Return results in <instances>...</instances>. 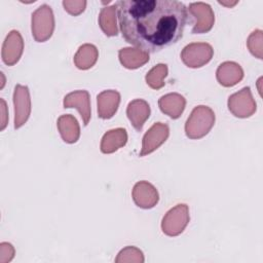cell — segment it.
Returning a JSON list of instances; mask_svg holds the SVG:
<instances>
[{
  "label": "cell",
  "mask_w": 263,
  "mask_h": 263,
  "mask_svg": "<svg viewBox=\"0 0 263 263\" xmlns=\"http://www.w3.org/2000/svg\"><path fill=\"white\" fill-rule=\"evenodd\" d=\"M117 17L123 38L146 52H157L182 38L188 20L177 0H120Z\"/></svg>",
  "instance_id": "cell-1"
},
{
  "label": "cell",
  "mask_w": 263,
  "mask_h": 263,
  "mask_svg": "<svg viewBox=\"0 0 263 263\" xmlns=\"http://www.w3.org/2000/svg\"><path fill=\"white\" fill-rule=\"evenodd\" d=\"M214 123V111L204 105L196 106L185 123V134L189 139H200L209 134Z\"/></svg>",
  "instance_id": "cell-2"
},
{
  "label": "cell",
  "mask_w": 263,
  "mask_h": 263,
  "mask_svg": "<svg viewBox=\"0 0 263 263\" xmlns=\"http://www.w3.org/2000/svg\"><path fill=\"white\" fill-rule=\"evenodd\" d=\"M31 29L37 42H44L51 37L54 30V16L49 5L42 4L32 13Z\"/></svg>",
  "instance_id": "cell-3"
},
{
  "label": "cell",
  "mask_w": 263,
  "mask_h": 263,
  "mask_svg": "<svg viewBox=\"0 0 263 263\" xmlns=\"http://www.w3.org/2000/svg\"><path fill=\"white\" fill-rule=\"evenodd\" d=\"M190 220L189 208L185 203H179L171 209L162 218V232L168 236H177L181 234Z\"/></svg>",
  "instance_id": "cell-4"
},
{
  "label": "cell",
  "mask_w": 263,
  "mask_h": 263,
  "mask_svg": "<svg viewBox=\"0 0 263 263\" xmlns=\"http://www.w3.org/2000/svg\"><path fill=\"white\" fill-rule=\"evenodd\" d=\"M214 55V49L211 44L205 42H193L186 45L182 52L181 59L189 68H200L208 64Z\"/></svg>",
  "instance_id": "cell-5"
},
{
  "label": "cell",
  "mask_w": 263,
  "mask_h": 263,
  "mask_svg": "<svg viewBox=\"0 0 263 263\" xmlns=\"http://www.w3.org/2000/svg\"><path fill=\"white\" fill-rule=\"evenodd\" d=\"M227 104L229 111L238 118H248L252 116L257 109L256 102L249 86L231 95L228 98Z\"/></svg>",
  "instance_id": "cell-6"
},
{
  "label": "cell",
  "mask_w": 263,
  "mask_h": 263,
  "mask_svg": "<svg viewBox=\"0 0 263 263\" xmlns=\"http://www.w3.org/2000/svg\"><path fill=\"white\" fill-rule=\"evenodd\" d=\"M190 14L195 18L192 28L193 34H202L209 32L215 23V14L212 7L204 2H194L187 8Z\"/></svg>",
  "instance_id": "cell-7"
},
{
  "label": "cell",
  "mask_w": 263,
  "mask_h": 263,
  "mask_svg": "<svg viewBox=\"0 0 263 263\" xmlns=\"http://www.w3.org/2000/svg\"><path fill=\"white\" fill-rule=\"evenodd\" d=\"M14 105V128L23 126L31 114V98L29 88L26 85L16 84L13 91Z\"/></svg>",
  "instance_id": "cell-8"
},
{
  "label": "cell",
  "mask_w": 263,
  "mask_h": 263,
  "mask_svg": "<svg viewBox=\"0 0 263 263\" xmlns=\"http://www.w3.org/2000/svg\"><path fill=\"white\" fill-rule=\"evenodd\" d=\"M168 125L162 122L154 123L144 135L140 156H145L155 151L168 138Z\"/></svg>",
  "instance_id": "cell-9"
},
{
  "label": "cell",
  "mask_w": 263,
  "mask_h": 263,
  "mask_svg": "<svg viewBox=\"0 0 263 263\" xmlns=\"http://www.w3.org/2000/svg\"><path fill=\"white\" fill-rule=\"evenodd\" d=\"M24 50V40L21 33L16 30H12L6 36L1 50L2 61L7 66H13L16 64Z\"/></svg>",
  "instance_id": "cell-10"
},
{
  "label": "cell",
  "mask_w": 263,
  "mask_h": 263,
  "mask_svg": "<svg viewBox=\"0 0 263 263\" xmlns=\"http://www.w3.org/2000/svg\"><path fill=\"white\" fill-rule=\"evenodd\" d=\"M135 203L142 209H152L159 200L157 189L147 181H140L135 184L132 192Z\"/></svg>",
  "instance_id": "cell-11"
},
{
  "label": "cell",
  "mask_w": 263,
  "mask_h": 263,
  "mask_svg": "<svg viewBox=\"0 0 263 263\" xmlns=\"http://www.w3.org/2000/svg\"><path fill=\"white\" fill-rule=\"evenodd\" d=\"M64 108H76L80 113L83 124L87 125L90 116V98L87 90H75L65 96L63 102Z\"/></svg>",
  "instance_id": "cell-12"
},
{
  "label": "cell",
  "mask_w": 263,
  "mask_h": 263,
  "mask_svg": "<svg viewBox=\"0 0 263 263\" xmlns=\"http://www.w3.org/2000/svg\"><path fill=\"white\" fill-rule=\"evenodd\" d=\"M98 114L102 119L112 118L120 103V93L114 89L103 90L97 97Z\"/></svg>",
  "instance_id": "cell-13"
},
{
  "label": "cell",
  "mask_w": 263,
  "mask_h": 263,
  "mask_svg": "<svg viewBox=\"0 0 263 263\" xmlns=\"http://www.w3.org/2000/svg\"><path fill=\"white\" fill-rule=\"evenodd\" d=\"M216 77L222 86L231 87L243 78V70L235 62H224L218 67Z\"/></svg>",
  "instance_id": "cell-14"
},
{
  "label": "cell",
  "mask_w": 263,
  "mask_h": 263,
  "mask_svg": "<svg viewBox=\"0 0 263 263\" xmlns=\"http://www.w3.org/2000/svg\"><path fill=\"white\" fill-rule=\"evenodd\" d=\"M126 115L136 130L140 132L150 116L149 104L142 99H136L128 103Z\"/></svg>",
  "instance_id": "cell-15"
},
{
  "label": "cell",
  "mask_w": 263,
  "mask_h": 263,
  "mask_svg": "<svg viewBox=\"0 0 263 263\" xmlns=\"http://www.w3.org/2000/svg\"><path fill=\"white\" fill-rule=\"evenodd\" d=\"M158 106L162 113L168 115L173 119H177L183 113L186 100L183 96L177 92H171L162 96L158 101Z\"/></svg>",
  "instance_id": "cell-16"
},
{
  "label": "cell",
  "mask_w": 263,
  "mask_h": 263,
  "mask_svg": "<svg viewBox=\"0 0 263 263\" xmlns=\"http://www.w3.org/2000/svg\"><path fill=\"white\" fill-rule=\"evenodd\" d=\"M58 129L64 142L73 144L78 141L80 137V126L77 119L70 114L62 115L57 121Z\"/></svg>",
  "instance_id": "cell-17"
},
{
  "label": "cell",
  "mask_w": 263,
  "mask_h": 263,
  "mask_svg": "<svg viewBox=\"0 0 263 263\" xmlns=\"http://www.w3.org/2000/svg\"><path fill=\"white\" fill-rule=\"evenodd\" d=\"M118 57L121 65L126 69H137L148 63L149 53L133 47H124L118 51Z\"/></svg>",
  "instance_id": "cell-18"
},
{
  "label": "cell",
  "mask_w": 263,
  "mask_h": 263,
  "mask_svg": "<svg viewBox=\"0 0 263 263\" xmlns=\"http://www.w3.org/2000/svg\"><path fill=\"white\" fill-rule=\"evenodd\" d=\"M127 142V133L124 128L118 127L108 130L102 138L101 151L105 154H110L123 147Z\"/></svg>",
  "instance_id": "cell-19"
},
{
  "label": "cell",
  "mask_w": 263,
  "mask_h": 263,
  "mask_svg": "<svg viewBox=\"0 0 263 263\" xmlns=\"http://www.w3.org/2000/svg\"><path fill=\"white\" fill-rule=\"evenodd\" d=\"M99 25L105 35L111 37L116 36L118 33L117 28V5L116 3L111 6H106L101 9L99 14Z\"/></svg>",
  "instance_id": "cell-20"
},
{
  "label": "cell",
  "mask_w": 263,
  "mask_h": 263,
  "mask_svg": "<svg viewBox=\"0 0 263 263\" xmlns=\"http://www.w3.org/2000/svg\"><path fill=\"white\" fill-rule=\"evenodd\" d=\"M99 51L93 44L85 43L81 45L74 55V64L80 70L91 68L98 60Z\"/></svg>",
  "instance_id": "cell-21"
},
{
  "label": "cell",
  "mask_w": 263,
  "mask_h": 263,
  "mask_svg": "<svg viewBox=\"0 0 263 263\" xmlns=\"http://www.w3.org/2000/svg\"><path fill=\"white\" fill-rule=\"evenodd\" d=\"M167 66L158 64L146 74V82L153 89H160L164 86V78L167 76Z\"/></svg>",
  "instance_id": "cell-22"
},
{
  "label": "cell",
  "mask_w": 263,
  "mask_h": 263,
  "mask_svg": "<svg viewBox=\"0 0 263 263\" xmlns=\"http://www.w3.org/2000/svg\"><path fill=\"white\" fill-rule=\"evenodd\" d=\"M116 263H125V262H132V263H143L144 262V255L142 253L141 250H139L136 247H125L124 249H122L116 259H115Z\"/></svg>",
  "instance_id": "cell-23"
},
{
  "label": "cell",
  "mask_w": 263,
  "mask_h": 263,
  "mask_svg": "<svg viewBox=\"0 0 263 263\" xmlns=\"http://www.w3.org/2000/svg\"><path fill=\"white\" fill-rule=\"evenodd\" d=\"M247 46L250 52L259 60L263 59V32L261 30L253 31L247 40Z\"/></svg>",
  "instance_id": "cell-24"
},
{
  "label": "cell",
  "mask_w": 263,
  "mask_h": 263,
  "mask_svg": "<svg viewBox=\"0 0 263 263\" xmlns=\"http://www.w3.org/2000/svg\"><path fill=\"white\" fill-rule=\"evenodd\" d=\"M63 6L65 10L72 14V15H79L82 13L86 7V1L85 0H64Z\"/></svg>",
  "instance_id": "cell-25"
},
{
  "label": "cell",
  "mask_w": 263,
  "mask_h": 263,
  "mask_svg": "<svg viewBox=\"0 0 263 263\" xmlns=\"http://www.w3.org/2000/svg\"><path fill=\"white\" fill-rule=\"evenodd\" d=\"M14 256V248L8 242L0 243V263H7L11 261Z\"/></svg>",
  "instance_id": "cell-26"
},
{
  "label": "cell",
  "mask_w": 263,
  "mask_h": 263,
  "mask_svg": "<svg viewBox=\"0 0 263 263\" xmlns=\"http://www.w3.org/2000/svg\"><path fill=\"white\" fill-rule=\"evenodd\" d=\"M1 103V125H0V130H3L5 126L7 125V108H6V103L3 99L0 100Z\"/></svg>",
  "instance_id": "cell-27"
},
{
  "label": "cell",
  "mask_w": 263,
  "mask_h": 263,
  "mask_svg": "<svg viewBox=\"0 0 263 263\" xmlns=\"http://www.w3.org/2000/svg\"><path fill=\"white\" fill-rule=\"evenodd\" d=\"M219 3L222 4V5H225V6H227V7H232V6H234V5L237 3V1H233V2H229V1H219Z\"/></svg>",
  "instance_id": "cell-28"
}]
</instances>
